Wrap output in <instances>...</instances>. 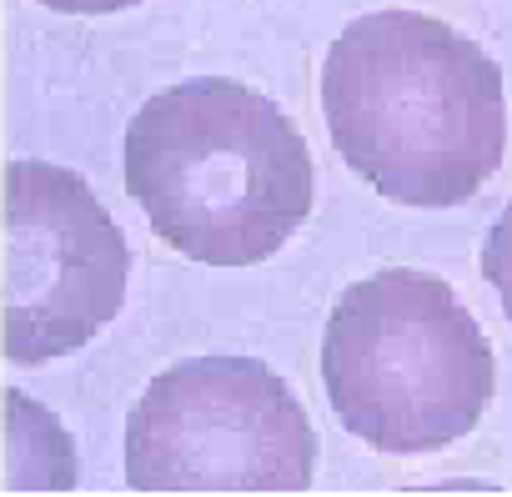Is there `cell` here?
I'll list each match as a JSON object with an SVG mask.
<instances>
[{"mask_svg": "<svg viewBox=\"0 0 512 497\" xmlns=\"http://www.w3.org/2000/svg\"><path fill=\"white\" fill-rule=\"evenodd\" d=\"M6 362L41 367L86 347L126 302L131 252L96 191L51 161L6 166Z\"/></svg>", "mask_w": 512, "mask_h": 497, "instance_id": "5b68a950", "label": "cell"}, {"mask_svg": "<svg viewBox=\"0 0 512 497\" xmlns=\"http://www.w3.org/2000/svg\"><path fill=\"white\" fill-rule=\"evenodd\" d=\"M317 437L292 387L256 357H191L151 377L126 417L136 492H302Z\"/></svg>", "mask_w": 512, "mask_h": 497, "instance_id": "277c9868", "label": "cell"}, {"mask_svg": "<svg viewBox=\"0 0 512 497\" xmlns=\"http://www.w3.org/2000/svg\"><path fill=\"white\" fill-rule=\"evenodd\" d=\"M126 191L181 257L256 267L312 216L317 166L272 96L231 76H191L131 116Z\"/></svg>", "mask_w": 512, "mask_h": 497, "instance_id": "7a4b0ae2", "label": "cell"}, {"mask_svg": "<svg viewBox=\"0 0 512 497\" xmlns=\"http://www.w3.org/2000/svg\"><path fill=\"white\" fill-rule=\"evenodd\" d=\"M482 277H487V287L497 292L502 312L512 317V206L492 221V231H487V241H482Z\"/></svg>", "mask_w": 512, "mask_h": 497, "instance_id": "8992f818", "label": "cell"}, {"mask_svg": "<svg viewBox=\"0 0 512 497\" xmlns=\"http://www.w3.org/2000/svg\"><path fill=\"white\" fill-rule=\"evenodd\" d=\"M337 156L397 206H462L507 156L497 61L437 16L372 11L322 66Z\"/></svg>", "mask_w": 512, "mask_h": 497, "instance_id": "6da1fadb", "label": "cell"}, {"mask_svg": "<svg viewBox=\"0 0 512 497\" xmlns=\"http://www.w3.org/2000/svg\"><path fill=\"white\" fill-rule=\"evenodd\" d=\"M322 387L337 422L377 452L462 442L492 407L497 362L462 297L417 267H382L332 302Z\"/></svg>", "mask_w": 512, "mask_h": 497, "instance_id": "3957f363", "label": "cell"}, {"mask_svg": "<svg viewBox=\"0 0 512 497\" xmlns=\"http://www.w3.org/2000/svg\"><path fill=\"white\" fill-rule=\"evenodd\" d=\"M41 6L61 11V16H111V11H131L141 0H41Z\"/></svg>", "mask_w": 512, "mask_h": 497, "instance_id": "52a82bcc", "label": "cell"}]
</instances>
